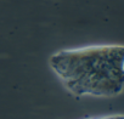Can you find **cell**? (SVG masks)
Masks as SVG:
<instances>
[{
    "label": "cell",
    "instance_id": "1",
    "mask_svg": "<svg viewBox=\"0 0 124 119\" xmlns=\"http://www.w3.org/2000/svg\"><path fill=\"white\" fill-rule=\"evenodd\" d=\"M51 66L77 95L113 96L124 88V46H100L60 52Z\"/></svg>",
    "mask_w": 124,
    "mask_h": 119
}]
</instances>
